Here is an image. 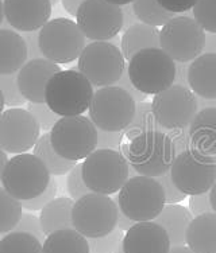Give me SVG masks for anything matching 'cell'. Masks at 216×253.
Segmentation results:
<instances>
[{
	"mask_svg": "<svg viewBox=\"0 0 216 253\" xmlns=\"http://www.w3.org/2000/svg\"><path fill=\"white\" fill-rule=\"evenodd\" d=\"M123 154L138 175L158 178L170 171L176 158L173 141L166 132L149 131L123 146Z\"/></svg>",
	"mask_w": 216,
	"mask_h": 253,
	"instance_id": "1",
	"label": "cell"
},
{
	"mask_svg": "<svg viewBox=\"0 0 216 253\" xmlns=\"http://www.w3.org/2000/svg\"><path fill=\"white\" fill-rule=\"evenodd\" d=\"M94 94L92 84L79 70H61L46 85L45 102L61 117L80 116L89 109Z\"/></svg>",
	"mask_w": 216,
	"mask_h": 253,
	"instance_id": "2",
	"label": "cell"
},
{
	"mask_svg": "<svg viewBox=\"0 0 216 253\" xmlns=\"http://www.w3.org/2000/svg\"><path fill=\"white\" fill-rule=\"evenodd\" d=\"M130 81L145 94H158L174 85L176 62L161 47L138 51L127 62Z\"/></svg>",
	"mask_w": 216,
	"mask_h": 253,
	"instance_id": "3",
	"label": "cell"
},
{
	"mask_svg": "<svg viewBox=\"0 0 216 253\" xmlns=\"http://www.w3.org/2000/svg\"><path fill=\"white\" fill-rule=\"evenodd\" d=\"M130 163L119 150L98 148L83 162V179L92 193H119L130 178Z\"/></svg>",
	"mask_w": 216,
	"mask_h": 253,
	"instance_id": "4",
	"label": "cell"
},
{
	"mask_svg": "<svg viewBox=\"0 0 216 253\" xmlns=\"http://www.w3.org/2000/svg\"><path fill=\"white\" fill-rule=\"evenodd\" d=\"M120 211L135 222L154 221L166 205L162 186L156 178L130 176L116 197Z\"/></svg>",
	"mask_w": 216,
	"mask_h": 253,
	"instance_id": "5",
	"label": "cell"
},
{
	"mask_svg": "<svg viewBox=\"0 0 216 253\" xmlns=\"http://www.w3.org/2000/svg\"><path fill=\"white\" fill-rule=\"evenodd\" d=\"M52 174L34 154H18L8 159L1 176V186L18 201L35 198L48 189Z\"/></svg>",
	"mask_w": 216,
	"mask_h": 253,
	"instance_id": "6",
	"label": "cell"
},
{
	"mask_svg": "<svg viewBox=\"0 0 216 253\" xmlns=\"http://www.w3.org/2000/svg\"><path fill=\"white\" fill-rule=\"evenodd\" d=\"M50 141L55 152L65 159L79 162L98 150V126L89 117H61L50 129Z\"/></svg>",
	"mask_w": 216,
	"mask_h": 253,
	"instance_id": "7",
	"label": "cell"
},
{
	"mask_svg": "<svg viewBox=\"0 0 216 253\" xmlns=\"http://www.w3.org/2000/svg\"><path fill=\"white\" fill-rule=\"evenodd\" d=\"M77 70L88 78L92 86H112L126 72V58L116 44L98 41L87 44L80 54Z\"/></svg>",
	"mask_w": 216,
	"mask_h": 253,
	"instance_id": "8",
	"label": "cell"
},
{
	"mask_svg": "<svg viewBox=\"0 0 216 253\" xmlns=\"http://www.w3.org/2000/svg\"><path fill=\"white\" fill-rule=\"evenodd\" d=\"M137 102L131 94L120 86L99 88L89 105V119L98 129L123 132L133 122Z\"/></svg>",
	"mask_w": 216,
	"mask_h": 253,
	"instance_id": "9",
	"label": "cell"
},
{
	"mask_svg": "<svg viewBox=\"0 0 216 253\" xmlns=\"http://www.w3.org/2000/svg\"><path fill=\"white\" fill-rule=\"evenodd\" d=\"M119 208L108 195L88 193L74 201L72 210L73 229L87 239H99L118 226Z\"/></svg>",
	"mask_w": 216,
	"mask_h": 253,
	"instance_id": "10",
	"label": "cell"
},
{
	"mask_svg": "<svg viewBox=\"0 0 216 253\" xmlns=\"http://www.w3.org/2000/svg\"><path fill=\"white\" fill-rule=\"evenodd\" d=\"M206 41L207 34L202 26L187 15H176L160 30L161 49L178 63L192 62L202 55Z\"/></svg>",
	"mask_w": 216,
	"mask_h": 253,
	"instance_id": "11",
	"label": "cell"
},
{
	"mask_svg": "<svg viewBox=\"0 0 216 253\" xmlns=\"http://www.w3.org/2000/svg\"><path fill=\"white\" fill-rule=\"evenodd\" d=\"M85 39L79 25L66 18L49 20L38 31V43L44 58L57 65L79 59L87 46Z\"/></svg>",
	"mask_w": 216,
	"mask_h": 253,
	"instance_id": "12",
	"label": "cell"
},
{
	"mask_svg": "<svg viewBox=\"0 0 216 253\" xmlns=\"http://www.w3.org/2000/svg\"><path fill=\"white\" fill-rule=\"evenodd\" d=\"M173 183L187 195L208 193L216 182V155L189 148L177 154L170 167Z\"/></svg>",
	"mask_w": 216,
	"mask_h": 253,
	"instance_id": "13",
	"label": "cell"
},
{
	"mask_svg": "<svg viewBox=\"0 0 216 253\" xmlns=\"http://www.w3.org/2000/svg\"><path fill=\"white\" fill-rule=\"evenodd\" d=\"M152 108L158 126L165 131H176L189 126L199 112V101L191 89L174 84L154 96Z\"/></svg>",
	"mask_w": 216,
	"mask_h": 253,
	"instance_id": "14",
	"label": "cell"
},
{
	"mask_svg": "<svg viewBox=\"0 0 216 253\" xmlns=\"http://www.w3.org/2000/svg\"><path fill=\"white\" fill-rule=\"evenodd\" d=\"M76 23L89 41H109L123 30L122 7L107 0H85L77 11Z\"/></svg>",
	"mask_w": 216,
	"mask_h": 253,
	"instance_id": "15",
	"label": "cell"
},
{
	"mask_svg": "<svg viewBox=\"0 0 216 253\" xmlns=\"http://www.w3.org/2000/svg\"><path fill=\"white\" fill-rule=\"evenodd\" d=\"M40 136V124L27 109L10 108L0 115V148L7 154H25Z\"/></svg>",
	"mask_w": 216,
	"mask_h": 253,
	"instance_id": "16",
	"label": "cell"
},
{
	"mask_svg": "<svg viewBox=\"0 0 216 253\" xmlns=\"http://www.w3.org/2000/svg\"><path fill=\"white\" fill-rule=\"evenodd\" d=\"M5 22L20 33L40 31L52 16V0H3Z\"/></svg>",
	"mask_w": 216,
	"mask_h": 253,
	"instance_id": "17",
	"label": "cell"
},
{
	"mask_svg": "<svg viewBox=\"0 0 216 253\" xmlns=\"http://www.w3.org/2000/svg\"><path fill=\"white\" fill-rule=\"evenodd\" d=\"M58 72H61L58 65L49 59H29L16 73L18 86L22 96L29 102L44 104L46 85L50 78Z\"/></svg>",
	"mask_w": 216,
	"mask_h": 253,
	"instance_id": "18",
	"label": "cell"
},
{
	"mask_svg": "<svg viewBox=\"0 0 216 253\" xmlns=\"http://www.w3.org/2000/svg\"><path fill=\"white\" fill-rule=\"evenodd\" d=\"M122 248L124 253H169L172 244L161 225L143 221L126 232Z\"/></svg>",
	"mask_w": 216,
	"mask_h": 253,
	"instance_id": "19",
	"label": "cell"
},
{
	"mask_svg": "<svg viewBox=\"0 0 216 253\" xmlns=\"http://www.w3.org/2000/svg\"><path fill=\"white\" fill-rule=\"evenodd\" d=\"M188 85L195 94L216 100V53H206L188 66Z\"/></svg>",
	"mask_w": 216,
	"mask_h": 253,
	"instance_id": "20",
	"label": "cell"
},
{
	"mask_svg": "<svg viewBox=\"0 0 216 253\" xmlns=\"http://www.w3.org/2000/svg\"><path fill=\"white\" fill-rule=\"evenodd\" d=\"M29 61V50L22 34L0 29V74L18 73Z\"/></svg>",
	"mask_w": 216,
	"mask_h": 253,
	"instance_id": "21",
	"label": "cell"
},
{
	"mask_svg": "<svg viewBox=\"0 0 216 253\" xmlns=\"http://www.w3.org/2000/svg\"><path fill=\"white\" fill-rule=\"evenodd\" d=\"M191 148L216 155V108L210 107L199 111L188 126Z\"/></svg>",
	"mask_w": 216,
	"mask_h": 253,
	"instance_id": "22",
	"label": "cell"
},
{
	"mask_svg": "<svg viewBox=\"0 0 216 253\" xmlns=\"http://www.w3.org/2000/svg\"><path fill=\"white\" fill-rule=\"evenodd\" d=\"M185 244L195 253H216V213L197 215L192 219Z\"/></svg>",
	"mask_w": 216,
	"mask_h": 253,
	"instance_id": "23",
	"label": "cell"
},
{
	"mask_svg": "<svg viewBox=\"0 0 216 253\" xmlns=\"http://www.w3.org/2000/svg\"><path fill=\"white\" fill-rule=\"evenodd\" d=\"M193 218L195 217L185 206L178 204H166L160 215L154 219V222L161 225L166 230L172 247H180L185 245L187 229Z\"/></svg>",
	"mask_w": 216,
	"mask_h": 253,
	"instance_id": "24",
	"label": "cell"
},
{
	"mask_svg": "<svg viewBox=\"0 0 216 253\" xmlns=\"http://www.w3.org/2000/svg\"><path fill=\"white\" fill-rule=\"evenodd\" d=\"M152 47H161L160 30L157 27L145 23H135L124 30L120 39V50L127 61L133 58L138 51Z\"/></svg>",
	"mask_w": 216,
	"mask_h": 253,
	"instance_id": "25",
	"label": "cell"
},
{
	"mask_svg": "<svg viewBox=\"0 0 216 253\" xmlns=\"http://www.w3.org/2000/svg\"><path fill=\"white\" fill-rule=\"evenodd\" d=\"M73 205L74 200L72 198L59 197V198H54L41 210V228L45 236H49L62 229H73V222H72Z\"/></svg>",
	"mask_w": 216,
	"mask_h": 253,
	"instance_id": "26",
	"label": "cell"
},
{
	"mask_svg": "<svg viewBox=\"0 0 216 253\" xmlns=\"http://www.w3.org/2000/svg\"><path fill=\"white\" fill-rule=\"evenodd\" d=\"M44 253H91L87 237L76 229H62L46 236L42 244Z\"/></svg>",
	"mask_w": 216,
	"mask_h": 253,
	"instance_id": "27",
	"label": "cell"
},
{
	"mask_svg": "<svg viewBox=\"0 0 216 253\" xmlns=\"http://www.w3.org/2000/svg\"><path fill=\"white\" fill-rule=\"evenodd\" d=\"M33 154L37 158H40L41 161L45 163V166L48 167L50 174L55 176L68 174L69 171L77 165V162L68 161L55 152V150L52 146V141H50V132L41 135L38 141L35 143L34 148H33Z\"/></svg>",
	"mask_w": 216,
	"mask_h": 253,
	"instance_id": "28",
	"label": "cell"
},
{
	"mask_svg": "<svg viewBox=\"0 0 216 253\" xmlns=\"http://www.w3.org/2000/svg\"><path fill=\"white\" fill-rule=\"evenodd\" d=\"M131 4L138 20L145 25L158 27L176 16V14L162 8L157 0H134Z\"/></svg>",
	"mask_w": 216,
	"mask_h": 253,
	"instance_id": "29",
	"label": "cell"
},
{
	"mask_svg": "<svg viewBox=\"0 0 216 253\" xmlns=\"http://www.w3.org/2000/svg\"><path fill=\"white\" fill-rule=\"evenodd\" d=\"M0 253H44L42 243L33 234L10 232L0 240Z\"/></svg>",
	"mask_w": 216,
	"mask_h": 253,
	"instance_id": "30",
	"label": "cell"
},
{
	"mask_svg": "<svg viewBox=\"0 0 216 253\" xmlns=\"http://www.w3.org/2000/svg\"><path fill=\"white\" fill-rule=\"evenodd\" d=\"M161 126L156 122V117L153 113L152 102L141 101L137 102V111L133 122L124 129V137H127L131 141L141 133L149 131H160Z\"/></svg>",
	"mask_w": 216,
	"mask_h": 253,
	"instance_id": "31",
	"label": "cell"
},
{
	"mask_svg": "<svg viewBox=\"0 0 216 253\" xmlns=\"http://www.w3.org/2000/svg\"><path fill=\"white\" fill-rule=\"evenodd\" d=\"M22 205L20 201L0 187V234L12 232L22 218Z\"/></svg>",
	"mask_w": 216,
	"mask_h": 253,
	"instance_id": "32",
	"label": "cell"
},
{
	"mask_svg": "<svg viewBox=\"0 0 216 253\" xmlns=\"http://www.w3.org/2000/svg\"><path fill=\"white\" fill-rule=\"evenodd\" d=\"M192 14L204 31L216 34V0H197Z\"/></svg>",
	"mask_w": 216,
	"mask_h": 253,
	"instance_id": "33",
	"label": "cell"
},
{
	"mask_svg": "<svg viewBox=\"0 0 216 253\" xmlns=\"http://www.w3.org/2000/svg\"><path fill=\"white\" fill-rule=\"evenodd\" d=\"M0 90L4 96L5 107L19 108L20 105H25L27 101L19 90L16 73L0 74Z\"/></svg>",
	"mask_w": 216,
	"mask_h": 253,
	"instance_id": "34",
	"label": "cell"
},
{
	"mask_svg": "<svg viewBox=\"0 0 216 253\" xmlns=\"http://www.w3.org/2000/svg\"><path fill=\"white\" fill-rule=\"evenodd\" d=\"M124 234L123 230L116 226L111 233L99 239H88L91 253H118L122 247Z\"/></svg>",
	"mask_w": 216,
	"mask_h": 253,
	"instance_id": "35",
	"label": "cell"
},
{
	"mask_svg": "<svg viewBox=\"0 0 216 253\" xmlns=\"http://www.w3.org/2000/svg\"><path fill=\"white\" fill-rule=\"evenodd\" d=\"M66 190H68L70 198L74 201L80 200L81 197L91 193L83 179V163H77L72 170L68 172L66 176Z\"/></svg>",
	"mask_w": 216,
	"mask_h": 253,
	"instance_id": "36",
	"label": "cell"
},
{
	"mask_svg": "<svg viewBox=\"0 0 216 253\" xmlns=\"http://www.w3.org/2000/svg\"><path fill=\"white\" fill-rule=\"evenodd\" d=\"M27 111L35 117V120L40 124L41 129H44V131H50L54 126V124L58 122V115L54 113L46 105V102H44V104L29 102L27 104Z\"/></svg>",
	"mask_w": 216,
	"mask_h": 253,
	"instance_id": "37",
	"label": "cell"
},
{
	"mask_svg": "<svg viewBox=\"0 0 216 253\" xmlns=\"http://www.w3.org/2000/svg\"><path fill=\"white\" fill-rule=\"evenodd\" d=\"M57 195V185L54 179L50 180V185L48 186V189L45 190L44 193L35 198H31V200L27 201H20V205L25 210H29V211H37V210H42L46 206V205L52 202V201L55 198Z\"/></svg>",
	"mask_w": 216,
	"mask_h": 253,
	"instance_id": "38",
	"label": "cell"
},
{
	"mask_svg": "<svg viewBox=\"0 0 216 253\" xmlns=\"http://www.w3.org/2000/svg\"><path fill=\"white\" fill-rule=\"evenodd\" d=\"M14 230L15 232H25V233L33 234L42 244L46 239V236H45L44 232H42V228H41L40 218L37 215L30 214V213H23L22 214V218L19 219V222L15 226Z\"/></svg>",
	"mask_w": 216,
	"mask_h": 253,
	"instance_id": "39",
	"label": "cell"
},
{
	"mask_svg": "<svg viewBox=\"0 0 216 253\" xmlns=\"http://www.w3.org/2000/svg\"><path fill=\"white\" fill-rule=\"evenodd\" d=\"M156 179L160 182V185H161L162 189H163L165 198H166V204H178V202H181V201H184L187 198V194H184L182 191H180L178 187L173 183L170 172H166V174L158 176Z\"/></svg>",
	"mask_w": 216,
	"mask_h": 253,
	"instance_id": "40",
	"label": "cell"
},
{
	"mask_svg": "<svg viewBox=\"0 0 216 253\" xmlns=\"http://www.w3.org/2000/svg\"><path fill=\"white\" fill-rule=\"evenodd\" d=\"M189 211L193 217L207 214V213H215L212 209L211 201H210V191L203 194L191 195L189 198Z\"/></svg>",
	"mask_w": 216,
	"mask_h": 253,
	"instance_id": "41",
	"label": "cell"
},
{
	"mask_svg": "<svg viewBox=\"0 0 216 253\" xmlns=\"http://www.w3.org/2000/svg\"><path fill=\"white\" fill-rule=\"evenodd\" d=\"M123 132H107L98 129V148H109V150H119L123 146Z\"/></svg>",
	"mask_w": 216,
	"mask_h": 253,
	"instance_id": "42",
	"label": "cell"
},
{
	"mask_svg": "<svg viewBox=\"0 0 216 253\" xmlns=\"http://www.w3.org/2000/svg\"><path fill=\"white\" fill-rule=\"evenodd\" d=\"M162 8H165L172 14H181V12H188L191 11L197 0H157Z\"/></svg>",
	"mask_w": 216,
	"mask_h": 253,
	"instance_id": "43",
	"label": "cell"
},
{
	"mask_svg": "<svg viewBox=\"0 0 216 253\" xmlns=\"http://www.w3.org/2000/svg\"><path fill=\"white\" fill-rule=\"evenodd\" d=\"M167 135L172 139L173 146H174V150H176V155L191 148V137H189V132H188L187 128L169 131Z\"/></svg>",
	"mask_w": 216,
	"mask_h": 253,
	"instance_id": "44",
	"label": "cell"
},
{
	"mask_svg": "<svg viewBox=\"0 0 216 253\" xmlns=\"http://www.w3.org/2000/svg\"><path fill=\"white\" fill-rule=\"evenodd\" d=\"M23 39H25L26 44H27V50H29V59L34 58H44L42 51L40 49V43H38V31H31V33H20Z\"/></svg>",
	"mask_w": 216,
	"mask_h": 253,
	"instance_id": "45",
	"label": "cell"
},
{
	"mask_svg": "<svg viewBox=\"0 0 216 253\" xmlns=\"http://www.w3.org/2000/svg\"><path fill=\"white\" fill-rule=\"evenodd\" d=\"M118 86L123 88L124 90H127L130 94H131V97L135 100V102H141V101H146V97H148V94H145V93L139 92L135 89L131 81H130V78H128V73H127V69H126V72L123 73L122 78L119 80Z\"/></svg>",
	"mask_w": 216,
	"mask_h": 253,
	"instance_id": "46",
	"label": "cell"
},
{
	"mask_svg": "<svg viewBox=\"0 0 216 253\" xmlns=\"http://www.w3.org/2000/svg\"><path fill=\"white\" fill-rule=\"evenodd\" d=\"M122 11L123 20H124V23H123V30H127L128 27H131V26L137 23L138 18L133 10V4L122 5Z\"/></svg>",
	"mask_w": 216,
	"mask_h": 253,
	"instance_id": "47",
	"label": "cell"
},
{
	"mask_svg": "<svg viewBox=\"0 0 216 253\" xmlns=\"http://www.w3.org/2000/svg\"><path fill=\"white\" fill-rule=\"evenodd\" d=\"M85 0H61L62 3V7L65 8V11L68 12L69 15L72 16H76L77 15V11H79L80 5L83 4Z\"/></svg>",
	"mask_w": 216,
	"mask_h": 253,
	"instance_id": "48",
	"label": "cell"
},
{
	"mask_svg": "<svg viewBox=\"0 0 216 253\" xmlns=\"http://www.w3.org/2000/svg\"><path fill=\"white\" fill-rule=\"evenodd\" d=\"M137 224L135 221H133L131 218H128L127 215L124 214L123 211L119 210V214H118V228L123 232H127L128 229H131L134 225Z\"/></svg>",
	"mask_w": 216,
	"mask_h": 253,
	"instance_id": "49",
	"label": "cell"
},
{
	"mask_svg": "<svg viewBox=\"0 0 216 253\" xmlns=\"http://www.w3.org/2000/svg\"><path fill=\"white\" fill-rule=\"evenodd\" d=\"M8 162V158H7V152L3 151L0 148V182H1V176H3V171H4V167Z\"/></svg>",
	"mask_w": 216,
	"mask_h": 253,
	"instance_id": "50",
	"label": "cell"
},
{
	"mask_svg": "<svg viewBox=\"0 0 216 253\" xmlns=\"http://www.w3.org/2000/svg\"><path fill=\"white\" fill-rule=\"evenodd\" d=\"M169 253H195L192 249H189L185 245H180V247H172Z\"/></svg>",
	"mask_w": 216,
	"mask_h": 253,
	"instance_id": "51",
	"label": "cell"
},
{
	"mask_svg": "<svg viewBox=\"0 0 216 253\" xmlns=\"http://www.w3.org/2000/svg\"><path fill=\"white\" fill-rule=\"evenodd\" d=\"M210 201H211L212 205V209L216 213V182L212 186V189L210 190Z\"/></svg>",
	"mask_w": 216,
	"mask_h": 253,
	"instance_id": "52",
	"label": "cell"
},
{
	"mask_svg": "<svg viewBox=\"0 0 216 253\" xmlns=\"http://www.w3.org/2000/svg\"><path fill=\"white\" fill-rule=\"evenodd\" d=\"M108 3H112V4H116V5H126V4H131L134 0H107Z\"/></svg>",
	"mask_w": 216,
	"mask_h": 253,
	"instance_id": "53",
	"label": "cell"
},
{
	"mask_svg": "<svg viewBox=\"0 0 216 253\" xmlns=\"http://www.w3.org/2000/svg\"><path fill=\"white\" fill-rule=\"evenodd\" d=\"M5 22L4 18V5H3V0H0V27L3 26V23Z\"/></svg>",
	"mask_w": 216,
	"mask_h": 253,
	"instance_id": "54",
	"label": "cell"
},
{
	"mask_svg": "<svg viewBox=\"0 0 216 253\" xmlns=\"http://www.w3.org/2000/svg\"><path fill=\"white\" fill-rule=\"evenodd\" d=\"M4 107H5L4 96H3V92L0 90V115L4 112Z\"/></svg>",
	"mask_w": 216,
	"mask_h": 253,
	"instance_id": "55",
	"label": "cell"
},
{
	"mask_svg": "<svg viewBox=\"0 0 216 253\" xmlns=\"http://www.w3.org/2000/svg\"><path fill=\"white\" fill-rule=\"evenodd\" d=\"M118 253H124V252H123V248H122V247H120V248H119Z\"/></svg>",
	"mask_w": 216,
	"mask_h": 253,
	"instance_id": "56",
	"label": "cell"
},
{
	"mask_svg": "<svg viewBox=\"0 0 216 253\" xmlns=\"http://www.w3.org/2000/svg\"><path fill=\"white\" fill-rule=\"evenodd\" d=\"M0 240H1V234H0Z\"/></svg>",
	"mask_w": 216,
	"mask_h": 253,
	"instance_id": "57",
	"label": "cell"
}]
</instances>
